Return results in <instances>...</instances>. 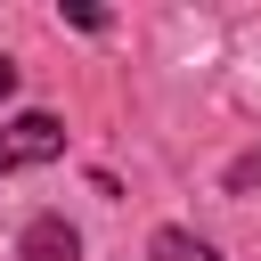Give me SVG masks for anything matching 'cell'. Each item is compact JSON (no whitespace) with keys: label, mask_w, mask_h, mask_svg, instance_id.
<instances>
[{"label":"cell","mask_w":261,"mask_h":261,"mask_svg":"<svg viewBox=\"0 0 261 261\" xmlns=\"http://www.w3.org/2000/svg\"><path fill=\"white\" fill-rule=\"evenodd\" d=\"M65 155V122L57 114H16V122H0V171H33V163H57Z\"/></svg>","instance_id":"6da1fadb"},{"label":"cell","mask_w":261,"mask_h":261,"mask_svg":"<svg viewBox=\"0 0 261 261\" xmlns=\"http://www.w3.org/2000/svg\"><path fill=\"white\" fill-rule=\"evenodd\" d=\"M16 261H82V228L65 212H33L16 237Z\"/></svg>","instance_id":"7a4b0ae2"},{"label":"cell","mask_w":261,"mask_h":261,"mask_svg":"<svg viewBox=\"0 0 261 261\" xmlns=\"http://www.w3.org/2000/svg\"><path fill=\"white\" fill-rule=\"evenodd\" d=\"M147 261H220V253H212L196 228H155V237H147Z\"/></svg>","instance_id":"3957f363"},{"label":"cell","mask_w":261,"mask_h":261,"mask_svg":"<svg viewBox=\"0 0 261 261\" xmlns=\"http://www.w3.org/2000/svg\"><path fill=\"white\" fill-rule=\"evenodd\" d=\"M8 90H16V65H8V57H0V98H8Z\"/></svg>","instance_id":"277c9868"}]
</instances>
